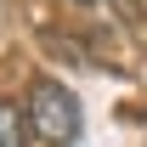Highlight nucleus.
Masks as SVG:
<instances>
[{"label": "nucleus", "mask_w": 147, "mask_h": 147, "mask_svg": "<svg viewBox=\"0 0 147 147\" xmlns=\"http://www.w3.org/2000/svg\"><path fill=\"white\" fill-rule=\"evenodd\" d=\"M23 130H28L23 108L17 102H0V147H23Z\"/></svg>", "instance_id": "obj_2"}, {"label": "nucleus", "mask_w": 147, "mask_h": 147, "mask_svg": "<svg viewBox=\"0 0 147 147\" xmlns=\"http://www.w3.org/2000/svg\"><path fill=\"white\" fill-rule=\"evenodd\" d=\"M28 130H34L45 147H68L79 136V102H74L68 85H57V79H34V91H28Z\"/></svg>", "instance_id": "obj_1"}]
</instances>
